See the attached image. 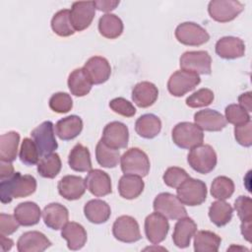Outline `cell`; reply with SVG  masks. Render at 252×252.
I'll return each instance as SVG.
<instances>
[{"mask_svg":"<svg viewBox=\"0 0 252 252\" xmlns=\"http://www.w3.org/2000/svg\"><path fill=\"white\" fill-rule=\"evenodd\" d=\"M244 9V5L236 0H212L208 5L210 17L220 23L235 19Z\"/></svg>","mask_w":252,"mask_h":252,"instance_id":"ba28073f","label":"cell"},{"mask_svg":"<svg viewBox=\"0 0 252 252\" xmlns=\"http://www.w3.org/2000/svg\"><path fill=\"white\" fill-rule=\"evenodd\" d=\"M217 154L210 145H199L191 149L187 156L189 165L198 173L207 174L217 165Z\"/></svg>","mask_w":252,"mask_h":252,"instance_id":"3957f363","label":"cell"},{"mask_svg":"<svg viewBox=\"0 0 252 252\" xmlns=\"http://www.w3.org/2000/svg\"><path fill=\"white\" fill-rule=\"evenodd\" d=\"M158 96V90L151 82H140L132 90V99L139 107L146 108L153 105Z\"/></svg>","mask_w":252,"mask_h":252,"instance_id":"cb8c5ba5","label":"cell"},{"mask_svg":"<svg viewBox=\"0 0 252 252\" xmlns=\"http://www.w3.org/2000/svg\"><path fill=\"white\" fill-rule=\"evenodd\" d=\"M194 250L196 252H217L221 238L213 231L200 230L194 234Z\"/></svg>","mask_w":252,"mask_h":252,"instance_id":"e575fe53","label":"cell"},{"mask_svg":"<svg viewBox=\"0 0 252 252\" xmlns=\"http://www.w3.org/2000/svg\"><path fill=\"white\" fill-rule=\"evenodd\" d=\"M172 141L181 149H192L204 141L203 130L191 122H180L172 129Z\"/></svg>","mask_w":252,"mask_h":252,"instance_id":"5b68a950","label":"cell"},{"mask_svg":"<svg viewBox=\"0 0 252 252\" xmlns=\"http://www.w3.org/2000/svg\"><path fill=\"white\" fill-rule=\"evenodd\" d=\"M49 107L57 113H67L73 107V100L67 93H56L49 98Z\"/></svg>","mask_w":252,"mask_h":252,"instance_id":"7bdbcfd3","label":"cell"},{"mask_svg":"<svg viewBox=\"0 0 252 252\" xmlns=\"http://www.w3.org/2000/svg\"><path fill=\"white\" fill-rule=\"evenodd\" d=\"M14 216L21 225L32 226L36 224L41 217L39 206L34 202H24L14 210Z\"/></svg>","mask_w":252,"mask_h":252,"instance_id":"f1b7e54d","label":"cell"},{"mask_svg":"<svg viewBox=\"0 0 252 252\" xmlns=\"http://www.w3.org/2000/svg\"><path fill=\"white\" fill-rule=\"evenodd\" d=\"M68 163L75 171H90L92 169V160L89 149L82 144H76L69 154Z\"/></svg>","mask_w":252,"mask_h":252,"instance_id":"4dcf8cb0","label":"cell"},{"mask_svg":"<svg viewBox=\"0 0 252 252\" xmlns=\"http://www.w3.org/2000/svg\"><path fill=\"white\" fill-rule=\"evenodd\" d=\"M57 188L59 194L64 199L74 201L80 199L85 194L87 186L81 176L66 175L59 180Z\"/></svg>","mask_w":252,"mask_h":252,"instance_id":"d6986e66","label":"cell"},{"mask_svg":"<svg viewBox=\"0 0 252 252\" xmlns=\"http://www.w3.org/2000/svg\"><path fill=\"white\" fill-rule=\"evenodd\" d=\"M84 70L92 81L93 85L105 83L111 74V67L107 59L101 56L91 57L84 65Z\"/></svg>","mask_w":252,"mask_h":252,"instance_id":"2e32d148","label":"cell"},{"mask_svg":"<svg viewBox=\"0 0 252 252\" xmlns=\"http://www.w3.org/2000/svg\"><path fill=\"white\" fill-rule=\"evenodd\" d=\"M93 83L84 68L72 71L68 77V87L72 94L76 96L87 95L92 89Z\"/></svg>","mask_w":252,"mask_h":252,"instance_id":"1f68e13d","label":"cell"},{"mask_svg":"<svg viewBox=\"0 0 252 252\" xmlns=\"http://www.w3.org/2000/svg\"><path fill=\"white\" fill-rule=\"evenodd\" d=\"M51 29L59 36H70L75 33L71 23L70 10L63 9L58 11L51 19Z\"/></svg>","mask_w":252,"mask_h":252,"instance_id":"74e56055","label":"cell"},{"mask_svg":"<svg viewBox=\"0 0 252 252\" xmlns=\"http://www.w3.org/2000/svg\"><path fill=\"white\" fill-rule=\"evenodd\" d=\"M113 236L125 243H133L142 238L137 220L130 216L118 217L112 225Z\"/></svg>","mask_w":252,"mask_h":252,"instance_id":"7c38bea8","label":"cell"},{"mask_svg":"<svg viewBox=\"0 0 252 252\" xmlns=\"http://www.w3.org/2000/svg\"><path fill=\"white\" fill-rule=\"evenodd\" d=\"M197 231V224L191 218H181L174 225L172 240L178 248H186L189 246L191 238Z\"/></svg>","mask_w":252,"mask_h":252,"instance_id":"603a6c76","label":"cell"},{"mask_svg":"<svg viewBox=\"0 0 252 252\" xmlns=\"http://www.w3.org/2000/svg\"><path fill=\"white\" fill-rule=\"evenodd\" d=\"M15 173L14 167L9 161H0V180H4L6 178H9Z\"/></svg>","mask_w":252,"mask_h":252,"instance_id":"816d5d0a","label":"cell"},{"mask_svg":"<svg viewBox=\"0 0 252 252\" xmlns=\"http://www.w3.org/2000/svg\"><path fill=\"white\" fill-rule=\"evenodd\" d=\"M232 207L224 200H218L212 203L209 208V218L217 226H223L228 223L232 219Z\"/></svg>","mask_w":252,"mask_h":252,"instance_id":"8d00e7d4","label":"cell"},{"mask_svg":"<svg viewBox=\"0 0 252 252\" xmlns=\"http://www.w3.org/2000/svg\"><path fill=\"white\" fill-rule=\"evenodd\" d=\"M31 135L40 157L52 154L58 147L51 121L42 122L32 131Z\"/></svg>","mask_w":252,"mask_h":252,"instance_id":"30bf717a","label":"cell"},{"mask_svg":"<svg viewBox=\"0 0 252 252\" xmlns=\"http://www.w3.org/2000/svg\"><path fill=\"white\" fill-rule=\"evenodd\" d=\"M216 53L223 59L240 58L245 53V44L235 36H223L216 43Z\"/></svg>","mask_w":252,"mask_h":252,"instance_id":"44dd1931","label":"cell"},{"mask_svg":"<svg viewBox=\"0 0 252 252\" xmlns=\"http://www.w3.org/2000/svg\"><path fill=\"white\" fill-rule=\"evenodd\" d=\"M161 130V121L160 119L152 113H147L140 116L135 123L136 133L145 138L153 139L157 137Z\"/></svg>","mask_w":252,"mask_h":252,"instance_id":"83f0119b","label":"cell"},{"mask_svg":"<svg viewBox=\"0 0 252 252\" xmlns=\"http://www.w3.org/2000/svg\"><path fill=\"white\" fill-rule=\"evenodd\" d=\"M176 39L189 46H199L209 41L210 34L200 25L193 22H185L175 29Z\"/></svg>","mask_w":252,"mask_h":252,"instance_id":"9c48e42d","label":"cell"},{"mask_svg":"<svg viewBox=\"0 0 252 252\" xmlns=\"http://www.w3.org/2000/svg\"><path fill=\"white\" fill-rule=\"evenodd\" d=\"M201 82L198 74L186 71H175L167 82V90L173 96H183L185 94L194 90Z\"/></svg>","mask_w":252,"mask_h":252,"instance_id":"52a82bcc","label":"cell"},{"mask_svg":"<svg viewBox=\"0 0 252 252\" xmlns=\"http://www.w3.org/2000/svg\"><path fill=\"white\" fill-rule=\"evenodd\" d=\"M188 177H189L188 173L183 168L177 167V166H171L165 170L162 176V179L168 187L177 188Z\"/></svg>","mask_w":252,"mask_h":252,"instance_id":"f6af8a7d","label":"cell"},{"mask_svg":"<svg viewBox=\"0 0 252 252\" xmlns=\"http://www.w3.org/2000/svg\"><path fill=\"white\" fill-rule=\"evenodd\" d=\"M50 240L42 233L36 230L23 233L17 242L19 252H42L51 246Z\"/></svg>","mask_w":252,"mask_h":252,"instance_id":"ac0fdd59","label":"cell"},{"mask_svg":"<svg viewBox=\"0 0 252 252\" xmlns=\"http://www.w3.org/2000/svg\"><path fill=\"white\" fill-rule=\"evenodd\" d=\"M169 230V223L165 217L155 212L145 220V233L147 239L153 244L162 242Z\"/></svg>","mask_w":252,"mask_h":252,"instance_id":"5bb4252c","label":"cell"},{"mask_svg":"<svg viewBox=\"0 0 252 252\" xmlns=\"http://www.w3.org/2000/svg\"><path fill=\"white\" fill-rule=\"evenodd\" d=\"M101 140L115 149L126 148L129 141L128 127L119 121H112L103 129Z\"/></svg>","mask_w":252,"mask_h":252,"instance_id":"9a60e30c","label":"cell"},{"mask_svg":"<svg viewBox=\"0 0 252 252\" xmlns=\"http://www.w3.org/2000/svg\"><path fill=\"white\" fill-rule=\"evenodd\" d=\"M234 137L237 143L243 147L252 145V122L251 120L234 127Z\"/></svg>","mask_w":252,"mask_h":252,"instance_id":"c3c4849f","label":"cell"},{"mask_svg":"<svg viewBox=\"0 0 252 252\" xmlns=\"http://www.w3.org/2000/svg\"><path fill=\"white\" fill-rule=\"evenodd\" d=\"M98 31L102 36L114 39L121 35L123 32V23L118 16L107 13L99 18Z\"/></svg>","mask_w":252,"mask_h":252,"instance_id":"d6a6232c","label":"cell"},{"mask_svg":"<svg viewBox=\"0 0 252 252\" xmlns=\"http://www.w3.org/2000/svg\"><path fill=\"white\" fill-rule=\"evenodd\" d=\"M121 170L124 174H132L140 177L147 176L150 171V159L147 154L138 149L127 150L120 158Z\"/></svg>","mask_w":252,"mask_h":252,"instance_id":"7a4b0ae2","label":"cell"},{"mask_svg":"<svg viewBox=\"0 0 252 252\" xmlns=\"http://www.w3.org/2000/svg\"><path fill=\"white\" fill-rule=\"evenodd\" d=\"M61 236L66 239L70 250H79L87 242V231L84 226L78 222H67L61 230Z\"/></svg>","mask_w":252,"mask_h":252,"instance_id":"d4e9b609","label":"cell"},{"mask_svg":"<svg viewBox=\"0 0 252 252\" xmlns=\"http://www.w3.org/2000/svg\"><path fill=\"white\" fill-rule=\"evenodd\" d=\"M20 135L18 132L10 131L0 137V159L4 161H13L17 158Z\"/></svg>","mask_w":252,"mask_h":252,"instance_id":"836d02e7","label":"cell"},{"mask_svg":"<svg viewBox=\"0 0 252 252\" xmlns=\"http://www.w3.org/2000/svg\"><path fill=\"white\" fill-rule=\"evenodd\" d=\"M234 209L241 222L252 220V201L250 197L239 196L234 202Z\"/></svg>","mask_w":252,"mask_h":252,"instance_id":"bcb514c9","label":"cell"},{"mask_svg":"<svg viewBox=\"0 0 252 252\" xmlns=\"http://www.w3.org/2000/svg\"><path fill=\"white\" fill-rule=\"evenodd\" d=\"M194 122L202 130L210 132L220 131L226 126V120L222 114L209 108L196 112Z\"/></svg>","mask_w":252,"mask_h":252,"instance_id":"ffe728a7","label":"cell"},{"mask_svg":"<svg viewBox=\"0 0 252 252\" xmlns=\"http://www.w3.org/2000/svg\"><path fill=\"white\" fill-rule=\"evenodd\" d=\"M83 130V120L77 115H70L57 121L55 125L56 135L63 141H69L77 136Z\"/></svg>","mask_w":252,"mask_h":252,"instance_id":"484cf974","label":"cell"},{"mask_svg":"<svg viewBox=\"0 0 252 252\" xmlns=\"http://www.w3.org/2000/svg\"><path fill=\"white\" fill-rule=\"evenodd\" d=\"M20 222L16 219L15 216L1 214L0 215V234L2 235H10L17 231L19 228Z\"/></svg>","mask_w":252,"mask_h":252,"instance_id":"681fc988","label":"cell"},{"mask_svg":"<svg viewBox=\"0 0 252 252\" xmlns=\"http://www.w3.org/2000/svg\"><path fill=\"white\" fill-rule=\"evenodd\" d=\"M85 182L87 189L95 197H103L112 192L109 175L100 169H91Z\"/></svg>","mask_w":252,"mask_h":252,"instance_id":"e0dca14e","label":"cell"},{"mask_svg":"<svg viewBox=\"0 0 252 252\" xmlns=\"http://www.w3.org/2000/svg\"><path fill=\"white\" fill-rule=\"evenodd\" d=\"M61 159L58 154L52 153L41 157L37 162V172L44 178H54L61 170Z\"/></svg>","mask_w":252,"mask_h":252,"instance_id":"f35d334b","label":"cell"},{"mask_svg":"<svg viewBox=\"0 0 252 252\" xmlns=\"http://www.w3.org/2000/svg\"><path fill=\"white\" fill-rule=\"evenodd\" d=\"M109 107L117 114L124 117H132L136 113V108L134 105L123 97H116L110 100Z\"/></svg>","mask_w":252,"mask_h":252,"instance_id":"7dc6e473","label":"cell"},{"mask_svg":"<svg viewBox=\"0 0 252 252\" xmlns=\"http://www.w3.org/2000/svg\"><path fill=\"white\" fill-rule=\"evenodd\" d=\"M176 193L183 205L199 206L206 201L207 186L202 180L189 176L176 188Z\"/></svg>","mask_w":252,"mask_h":252,"instance_id":"277c9868","label":"cell"},{"mask_svg":"<svg viewBox=\"0 0 252 252\" xmlns=\"http://www.w3.org/2000/svg\"><path fill=\"white\" fill-rule=\"evenodd\" d=\"M155 212L169 220H179L187 216V211L177 196L163 192L158 194L153 204Z\"/></svg>","mask_w":252,"mask_h":252,"instance_id":"8992f818","label":"cell"},{"mask_svg":"<svg viewBox=\"0 0 252 252\" xmlns=\"http://www.w3.org/2000/svg\"><path fill=\"white\" fill-rule=\"evenodd\" d=\"M214 93L210 89H200L186 98V104L191 108H198L210 105L214 100Z\"/></svg>","mask_w":252,"mask_h":252,"instance_id":"b9f144b4","label":"cell"},{"mask_svg":"<svg viewBox=\"0 0 252 252\" xmlns=\"http://www.w3.org/2000/svg\"><path fill=\"white\" fill-rule=\"evenodd\" d=\"M13 240L6 237V235H2L0 234V248L2 252H6L9 251L12 247H13Z\"/></svg>","mask_w":252,"mask_h":252,"instance_id":"db71d44e","label":"cell"},{"mask_svg":"<svg viewBox=\"0 0 252 252\" xmlns=\"http://www.w3.org/2000/svg\"><path fill=\"white\" fill-rule=\"evenodd\" d=\"M239 105L244 108L247 112L252 111V98H251V92L244 93L238 96Z\"/></svg>","mask_w":252,"mask_h":252,"instance_id":"f5cc1de1","label":"cell"},{"mask_svg":"<svg viewBox=\"0 0 252 252\" xmlns=\"http://www.w3.org/2000/svg\"><path fill=\"white\" fill-rule=\"evenodd\" d=\"M181 70L191 71L196 74L210 75L212 72V58L205 50L186 51L179 60Z\"/></svg>","mask_w":252,"mask_h":252,"instance_id":"8fae6325","label":"cell"},{"mask_svg":"<svg viewBox=\"0 0 252 252\" xmlns=\"http://www.w3.org/2000/svg\"><path fill=\"white\" fill-rule=\"evenodd\" d=\"M95 9L102 11V12H110L114 10L118 5L119 1L117 0H96L94 1Z\"/></svg>","mask_w":252,"mask_h":252,"instance_id":"f907efd6","label":"cell"},{"mask_svg":"<svg viewBox=\"0 0 252 252\" xmlns=\"http://www.w3.org/2000/svg\"><path fill=\"white\" fill-rule=\"evenodd\" d=\"M42 218L45 225L51 229L58 230L62 229L68 222L69 212L65 206L59 203H50L44 207Z\"/></svg>","mask_w":252,"mask_h":252,"instance_id":"7402d4cb","label":"cell"},{"mask_svg":"<svg viewBox=\"0 0 252 252\" xmlns=\"http://www.w3.org/2000/svg\"><path fill=\"white\" fill-rule=\"evenodd\" d=\"M95 158L102 167L113 168L120 160V154L118 149L108 146L100 139L95 147Z\"/></svg>","mask_w":252,"mask_h":252,"instance_id":"d590c367","label":"cell"},{"mask_svg":"<svg viewBox=\"0 0 252 252\" xmlns=\"http://www.w3.org/2000/svg\"><path fill=\"white\" fill-rule=\"evenodd\" d=\"M35 189L36 180L33 176L15 172L9 178L0 180V199L3 204H7L15 198H24L32 195Z\"/></svg>","mask_w":252,"mask_h":252,"instance_id":"6da1fadb","label":"cell"},{"mask_svg":"<svg viewBox=\"0 0 252 252\" xmlns=\"http://www.w3.org/2000/svg\"><path fill=\"white\" fill-rule=\"evenodd\" d=\"M234 192L233 181L226 176H218L211 185V194L218 200H226L232 196Z\"/></svg>","mask_w":252,"mask_h":252,"instance_id":"ab89813d","label":"cell"},{"mask_svg":"<svg viewBox=\"0 0 252 252\" xmlns=\"http://www.w3.org/2000/svg\"><path fill=\"white\" fill-rule=\"evenodd\" d=\"M19 158L26 165H34L39 161V153L33 140L30 138H25L23 140Z\"/></svg>","mask_w":252,"mask_h":252,"instance_id":"60d3db41","label":"cell"},{"mask_svg":"<svg viewBox=\"0 0 252 252\" xmlns=\"http://www.w3.org/2000/svg\"><path fill=\"white\" fill-rule=\"evenodd\" d=\"M84 214L90 222L99 224L108 220L111 210L106 202L99 199H94L86 203Z\"/></svg>","mask_w":252,"mask_h":252,"instance_id":"4316f807","label":"cell"},{"mask_svg":"<svg viewBox=\"0 0 252 252\" xmlns=\"http://www.w3.org/2000/svg\"><path fill=\"white\" fill-rule=\"evenodd\" d=\"M225 120L233 125H241L250 121L249 112L242 108L239 104H229L225 107Z\"/></svg>","mask_w":252,"mask_h":252,"instance_id":"ee69618b","label":"cell"},{"mask_svg":"<svg viewBox=\"0 0 252 252\" xmlns=\"http://www.w3.org/2000/svg\"><path fill=\"white\" fill-rule=\"evenodd\" d=\"M145 187L142 177L132 174H124L118 182V192L120 196L127 200L139 197Z\"/></svg>","mask_w":252,"mask_h":252,"instance_id":"f546056e","label":"cell"},{"mask_svg":"<svg viewBox=\"0 0 252 252\" xmlns=\"http://www.w3.org/2000/svg\"><path fill=\"white\" fill-rule=\"evenodd\" d=\"M95 15L94 1H77L72 4L70 18L75 32H82L90 27Z\"/></svg>","mask_w":252,"mask_h":252,"instance_id":"4fadbf2b","label":"cell"}]
</instances>
